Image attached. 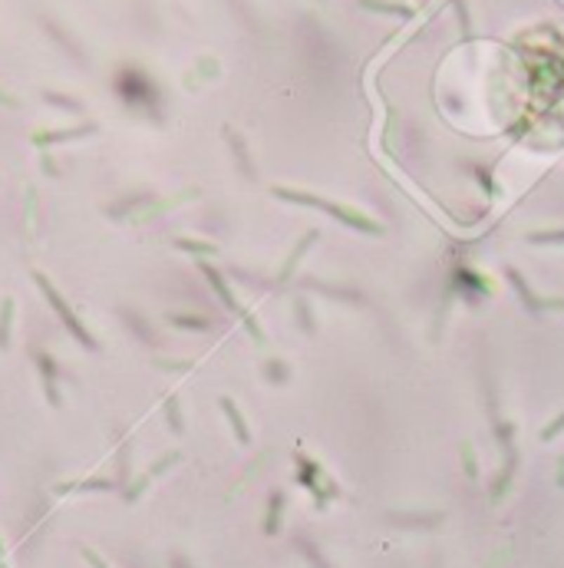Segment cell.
<instances>
[{
  "instance_id": "2",
  "label": "cell",
  "mask_w": 564,
  "mask_h": 568,
  "mask_svg": "<svg viewBox=\"0 0 564 568\" xmlns=\"http://www.w3.org/2000/svg\"><path fill=\"white\" fill-rule=\"evenodd\" d=\"M532 245H564V231H538V235H528Z\"/></svg>"
},
{
  "instance_id": "3",
  "label": "cell",
  "mask_w": 564,
  "mask_h": 568,
  "mask_svg": "<svg viewBox=\"0 0 564 568\" xmlns=\"http://www.w3.org/2000/svg\"><path fill=\"white\" fill-rule=\"evenodd\" d=\"M301 548H304V552H307V558L314 562V568H330V565H327V562H324V558H320V552H317V548L310 546V542H304V538H301Z\"/></svg>"
},
{
  "instance_id": "5",
  "label": "cell",
  "mask_w": 564,
  "mask_h": 568,
  "mask_svg": "<svg viewBox=\"0 0 564 568\" xmlns=\"http://www.w3.org/2000/svg\"><path fill=\"white\" fill-rule=\"evenodd\" d=\"M172 568H188V565H185L182 558H175V562H172Z\"/></svg>"
},
{
  "instance_id": "4",
  "label": "cell",
  "mask_w": 564,
  "mask_h": 568,
  "mask_svg": "<svg viewBox=\"0 0 564 568\" xmlns=\"http://www.w3.org/2000/svg\"><path fill=\"white\" fill-rule=\"evenodd\" d=\"M561 430H564V413L558 416V420H554L551 426H544V430H542V439H554L558 433H561Z\"/></svg>"
},
{
  "instance_id": "1",
  "label": "cell",
  "mask_w": 564,
  "mask_h": 568,
  "mask_svg": "<svg viewBox=\"0 0 564 568\" xmlns=\"http://www.w3.org/2000/svg\"><path fill=\"white\" fill-rule=\"evenodd\" d=\"M505 274H509V281L515 284V288H518V295L525 297V304L532 307V311H538V301H535L532 288H528V284H525V278H521V271H515V268H509V271H505Z\"/></svg>"
}]
</instances>
